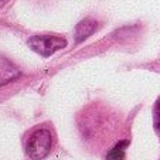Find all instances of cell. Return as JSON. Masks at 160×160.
<instances>
[{"label": "cell", "mask_w": 160, "mask_h": 160, "mask_svg": "<svg viewBox=\"0 0 160 160\" xmlns=\"http://www.w3.org/2000/svg\"><path fill=\"white\" fill-rule=\"evenodd\" d=\"M52 146V136L47 129H37L30 135L26 145V153L31 160H41L48 156Z\"/></svg>", "instance_id": "obj_1"}, {"label": "cell", "mask_w": 160, "mask_h": 160, "mask_svg": "<svg viewBox=\"0 0 160 160\" xmlns=\"http://www.w3.org/2000/svg\"><path fill=\"white\" fill-rule=\"evenodd\" d=\"M6 2L7 0H0V7H3L4 4H6Z\"/></svg>", "instance_id": "obj_7"}, {"label": "cell", "mask_w": 160, "mask_h": 160, "mask_svg": "<svg viewBox=\"0 0 160 160\" xmlns=\"http://www.w3.org/2000/svg\"><path fill=\"white\" fill-rule=\"evenodd\" d=\"M97 28L98 23L94 18H84L82 21H79L75 27V42L79 44V42L85 41L88 37H91L97 31Z\"/></svg>", "instance_id": "obj_4"}, {"label": "cell", "mask_w": 160, "mask_h": 160, "mask_svg": "<svg viewBox=\"0 0 160 160\" xmlns=\"http://www.w3.org/2000/svg\"><path fill=\"white\" fill-rule=\"evenodd\" d=\"M154 126L160 130V98L156 101V105H154Z\"/></svg>", "instance_id": "obj_6"}, {"label": "cell", "mask_w": 160, "mask_h": 160, "mask_svg": "<svg viewBox=\"0 0 160 160\" xmlns=\"http://www.w3.org/2000/svg\"><path fill=\"white\" fill-rule=\"evenodd\" d=\"M20 77V70L6 58H0V87Z\"/></svg>", "instance_id": "obj_3"}, {"label": "cell", "mask_w": 160, "mask_h": 160, "mask_svg": "<svg viewBox=\"0 0 160 160\" xmlns=\"http://www.w3.org/2000/svg\"><path fill=\"white\" fill-rule=\"evenodd\" d=\"M128 145H129V140H121L119 143H116V145L109 150L106 159L108 160H125Z\"/></svg>", "instance_id": "obj_5"}, {"label": "cell", "mask_w": 160, "mask_h": 160, "mask_svg": "<svg viewBox=\"0 0 160 160\" xmlns=\"http://www.w3.org/2000/svg\"><path fill=\"white\" fill-rule=\"evenodd\" d=\"M28 45L41 57H50L55 51L67 47V40L58 36H34L28 40Z\"/></svg>", "instance_id": "obj_2"}]
</instances>
